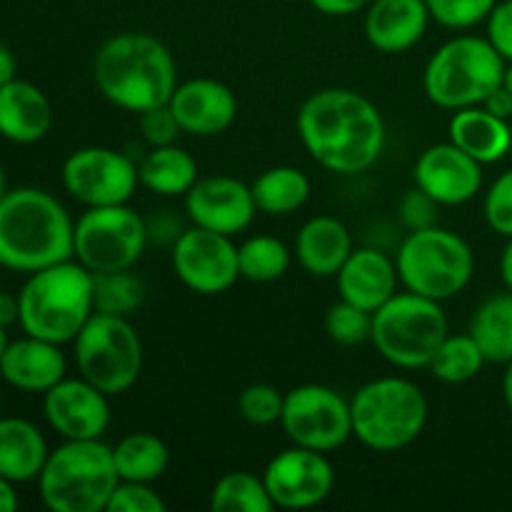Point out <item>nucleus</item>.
Instances as JSON below:
<instances>
[{
	"mask_svg": "<svg viewBox=\"0 0 512 512\" xmlns=\"http://www.w3.org/2000/svg\"><path fill=\"white\" fill-rule=\"evenodd\" d=\"M298 135L320 168L338 175L365 173L385 148V120L378 105L348 88H325L305 98Z\"/></svg>",
	"mask_w": 512,
	"mask_h": 512,
	"instance_id": "obj_1",
	"label": "nucleus"
},
{
	"mask_svg": "<svg viewBox=\"0 0 512 512\" xmlns=\"http://www.w3.org/2000/svg\"><path fill=\"white\" fill-rule=\"evenodd\" d=\"M93 80L108 103L140 115L168 105L178 88V68L168 45L155 35L118 33L95 53Z\"/></svg>",
	"mask_w": 512,
	"mask_h": 512,
	"instance_id": "obj_2",
	"label": "nucleus"
},
{
	"mask_svg": "<svg viewBox=\"0 0 512 512\" xmlns=\"http://www.w3.org/2000/svg\"><path fill=\"white\" fill-rule=\"evenodd\" d=\"M75 223L68 210L38 188H15L0 198V265L35 273L73 258Z\"/></svg>",
	"mask_w": 512,
	"mask_h": 512,
	"instance_id": "obj_3",
	"label": "nucleus"
},
{
	"mask_svg": "<svg viewBox=\"0 0 512 512\" xmlns=\"http://www.w3.org/2000/svg\"><path fill=\"white\" fill-rule=\"evenodd\" d=\"M93 313V273L73 258L30 273L18 293L20 328L50 343H73Z\"/></svg>",
	"mask_w": 512,
	"mask_h": 512,
	"instance_id": "obj_4",
	"label": "nucleus"
},
{
	"mask_svg": "<svg viewBox=\"0 0 512 512\" xmlns=\"http://www.w3.org/2000/svg\"><path fill=\"white\" fill-rule=\"evenodd\" d=\"M113 448L103 440H65L48 453L38 475L43 503L53 512H100L118 488Z\"/></svg>",
	"mask_w": 512,
	"mask_h": 512,
	"instance_id": "obj_5",
	"label": "nucleus"
},
{
	"mask_svg": "<svg viewBox=\"0 0 512 512\" xmlns=\"http://www.w3.org/2000/svg\"><path fill=\"white\" fill-rule=\"evenodd\" d=\"M353 438L375 453H398L420 438L428 398L413 380L388 375L365 383L350 400Z\"/></svg>",
	"mask_w": 512,
	"mask_h": 512,
	"instance_id": "obj_6",
	"label": "nucleus"
},
{
	"mask_svg": "<svg viewBox=\"0 0 512 512\" xmlns=\"http://www.w3.org/2000/svg\"><path fill=\"white\" fill-rule=\"evenodd\" d=\"M505 58L488 38L458 35L430 55L423 73V90L430 103L445 110L483 105L503 85Z\"/></svg>",
	"mask_w": 512,
	"mask_h": 512,
	"instance_id": "obj_7",
	"label": "nucleus"
},
{
	"mask_svg": "<svg viewBox=\"0 0 512 512\" xmlns=\"http://www.w3.org/2000/svg\"><path fill=\"white\" fill-rule=\"evenodd\" d=\"M448 333L443 305L405 290L373 313L370 343L395 368L418 370L428 368Z\"/></svg>",
	"mask_w": 512,
	"mask_h": 512,
	"instance_id": "obj_8",
	"label": "nucleus"
},
{
	"mask_svg": "<svg viewBox=\"0 0 512 512\" xmlns=\"http://www.w3.org/2000/svg\"><path fill=\"white\" fill-rule=\"evenodd\" d=\"M395 265L405 290L443 303L468 288L475 273V255L458 233L435 225L408 233L400 243Z\"/></svg>",
	"mask_w": 512,
	"mask_h": 512,
	"instance_id": "obj_9",
	"label": "nucleus"
},
{
	"mask_svg": "<svg viewBox=\"0 0 512 512\" xmlns=\"http://www.w3.org/2000/svg\"><path fill=\"white\" fill-rule=\"evenodd\" d=\"M80 378L105 395H123L143 373V340L128 318L93 313L73 340Z\"/></svg>",
	"mask_w": 512,
	"mask_h": 512,
	"instance_id": "obj_10",
	"label": "nucleus"
},
{
	"mask_svg": "<svg viewBox=\"0 0 512 512\" xmlns=\"http://www.w3.org/2000/svg\"><path fill=\"white\" fill-rule=\"evenodd\" d=\"M148 223L128 203L88 208L75 223L73 258L90 273L130 270L145 253Z\"/></svg>",
	"mask_w": 512,
	"mask_h": 512,
	"instance_id": "obj_11",
	"label": "nucleus"
},
{
	"mask_svg": "<svg viewBox=\"0 0 512 512\" xmlns=\"http://www.w3.org/2000/svg\"><path fill=\"white\" fill-rule=\"evenodd\" d=\"M280 425L293 445L333 453L353 438L350 400L328 385H298L285 393Z\"/></svg>",
	"mask_w": 512,
	"mask_h": 512,
	"instance_id": "obj_12",
	"label": "nucleus"
},
{
	"mask_svg": "<svg viewBox=\"0 0 512 512\" xmlns=\"http://www.w3.org/2000/svg\"><path fill=\"white\" fill-rule=\"evenodd\" d=\"M138 163L113 148H80L63 163V185L85 208L125 205L138 188Z\"/></svg>",
	"mask_w": 512,
	"mask_h": 512,
	"instance_id": "obj_13",
	"label": "nucleus"
},
{
	"mask_svg": "<svg viewBox=\"0 0 512 512\" xmlns=\"http://www.w3.org/2000/svg\"><path fill=\"white\" fill-rule=\"evenodd\" d=\"M173 270L198 295H220L240 278L238 245L230 235L193 225L173 243Z\"/></svg>",
	"mask_w": 512,
	"mask_h": 512,
	"instance_id": "obj_14",
	"label": "nucleus"
},
{
	"mask_svg": "<svg viewBox=\"0 0 512 512\" xmlns=\"http://www.w3.org/2000/svg\"><path fill=\"white\" fill-rule=\"evenodd\" d=\"M263 483L275 508L308 510L333 493L335 470L325 453L293 445L265 465Z\"/></svg>",
	"mask_w": 512,
	"mask_h": 512,
	"instance_id": "obj_15",
	"label": "nucleus"
},
{
	"mask_svg": "<svg viewBox=\"0 0 512 512\" xmlns=\"http://www.w3.org/2000/svg\"><path fill=\"white\" fill-rule=\"evenodd\" d=\"M43 413L63 440H98L110 425V403L85 378H63L43 393Z\"/></svg>",
	"mask_w": 512,
	"mask_h": 512,
	"instance_id": "obj_16",
	"label": "nucleus"
},
{
	"mask_svg": "<svg viewBox=\"0 0 512 512\" xmlns=\"http://www.w3.org/2000/svg\"><path fill=\"white\" fill-rule=\"evenodd\" d=\"M185 210L198 228L233 238L250 228L258 205H255L253 190L243 180L230 178V175H208V178H198V183L188 190Z\"/></svg>",
	"mask_w": 512,
	"mask_h": 512,
	"instance_id": "obj_17",
	"label": "nucleus"
},
{
	"mask_svg": "<svg viewBox=\"0 0 512 512\" xmlns=\"http://www.w3.org/2000/svg\"><path fill=\"white\" fill-rule=\"evenodd\" d=\"M413 178L440 205H463L483 188V165L448 140L420 153Z\"/></svg>",
	"mask_w": 512,
	"mask_h": 512,
	"instance_id": "obj_18",
	"label": "nucleus"
},
{
	"mask_svg": "<svg viewBox=\"0 0 512 512\" xmlns=\"http://www.w3.org/2000/svg\"><path fill=\"white\" fill-rule=\"evenodd\" d=\"M183 133L210 138L233 125L238 115V98L225 83L215 78H193L178 83L168 100Z\"/></svg>",
	"mask_w": 512,
	"mask_h": 512,
	"instance_id": "obj_19",
	"label": "nucleus"
},
{
	"mask_svg": "<svg viewBox=\"0 0 512 512\" xmlns=\"http://www.w3.org/2000/svg\"><path fill=\"white\" fill-rule=\"evenodd\" d=\"M340 298L375 313L398 293V265L378 248H353L343 268L335 275Z\"/></svg>",
	"mask_w": 512,
	"mask_h": 512,
	"instance_id": "obj_20",
	"label": "nucleus"
},
{
	"mask_svg": "<svg viewBox=\"0 0 512 512\" xmlns=\"http://www.w3.org/2000/svg\"><path fill=\"white\" fill-rule=\"evenodd\" d=\"M428 23L425 0H373L365 13V38L378 53L400 55L423 38Z\"/></svg>",
	"mask_w": 512,
	"mask_h": 512,
	"instance_id": "obj_21",
	"label": "nucleus"
},
{
	"mask_svg": "<svg viewBox=\"0 0 512 512\" xmlns=\"http://www.w3.org/2000/svg\"><path fill=\"white\" fill-rule=\"evenodd\" d=\"M65 370L68 363L60 345L33 335L8 343L0 360V375L25 393H48L65 378Z\"/></svg>",
	"mask_w": 512,
	"mask_h": 512,
	"instance_id": "obj_22",
	"label": "nucleus"
},
{
	"mask_svg": "<svg viewBox=\"0 0 512 512\" xmlns=\"http://www.w3.org/2000/svg\"><path fill=\"white\" fill-rule=\"evenodd\" d=\"M53 125V108L38 85L10 80L0 88V135L18 145L38 143Z\"/></svg>",
	"mask_w": 512,
	"mask_h": 512,
	"instance_id": "obj_23",
	"label": "nucleus"
},
{
	"mask_svg": "<svg viewBox=\"0 0 512 512\" xmlns=\"http://www.w3.org/2000/svg\"><path fill=\"white\" fill-rule=\"evenodd\" d=\"M295 253L305 273L315 278H335L348 255L353 253L348 225L333 215H315L300 228L295 238Z\"/></svg>",
	"mask_w": 512,
	"mask_h": 512,
	"instance_id": "obj_24",
	"label": "nucleus"
},
{
	"mask_svg": "<svg viewBox=\"0 0 512 512\" xmlns=\"http://www.w3.org/2000/svg\"><path fill=\"white\" fill-rule=\"evenodd\" d=\"M448 138L480 165H490L510 153L512 128L508 120L498 118L483 105H473V108L455 110L448 125Z\"/></svg>",
	"mask_w": 512,
	"mask_h": 512,
	"instance_id": "obj_25",
	"label": "nucleus"
},
{
	"mask_svg": "<svg viewBox=\"0 0 512 512\" xmlns=\"http://www.w3.org/2000/svg\"><path fill=\"white\" fill-rule=\"evenodd\" d=\"M48 460L43 433L23 418H0V475L10 483L38 480Z\"/></svg>",
	"mask_w": 512,
	"mask_h": 512,
	"instance_id": "obj_26",
	"label": "nucleus"
},
{
	"mask_svg": "<svg viewBox=\"0 0 512 512\" xmlns=\"http://www.w3.org/2000/svg\"><path fill=\"white\" fill-rule=\"evenodd\" d=\"M138 178L143 188L163 198L188 195V190L198 183V163L188 150L175 145L150 148L138 163Z\"/></svg>",
	"mask_w": 512,
	"mask_h": 512,
	"instance_id": "obj_27",
	"label": "nucleus"
},
{
	"mask_svg": "<svg viewBox=\"0 0 512 512\" xmlns=\"http://www.w3.org/2000/svg\"><path fill=\"white\" fill-rule=\"evenodd\" d=\"M470 335L488 363L505 365L512 360V290L490 295L470 318Z\"/></svg>",
	"mask_w": 512,
	"mask_h": 512,
	"instance_id": "obj_28",
	"label": "nucleus"
},
{
	"mask_svg": "<svg viewBox=\"0 0 512 512\" xmlns=\"http://www.w3.org/2000/svg\"><path fill=\"white\" fill-rule=\"evenodd\" d=\"M255 205L265 215H290L310 198V178L293 165H275L250 185Z\"/></svg>",
	"mask_w": 512,
	"mask_h": 512,
	"instance_id": "obj_29",
	"label": "nucleus"
},
{
	"mask_svg": "<svg viewBox=\"0 0 512 512\" xmlns=\"http://www.w3.org/2000/svg\"><path fill=\"white\" fill-rule=\"evenodd\" d=\"M113 460L120 480L153 485L168 470L170 453L168 445L158 435L130 433L118 440V445L113 448Z\"/></svg>",
	"mask_w": 512,
	"mask_h": 512,
	"instance_id": "obj_30",
	"label": "nucleus"
},
{
	"mask_svg": "<svg viewBox=\"0 0 512 512\" xmlns=\"http://www.w3.org/2000/svg\"><path fill=\"white\" fill-rule=\"evenodd\" d=\"M485 363H488V360H485L483 350L475 343L473 335L448 333V338L443 340V345L438 348L435 358L430 360L428 368L433 370V375L440 383L463 385L470 383L473 378H478Z\"/></svg>",
	"mask_w": 512,
	"mask_h": 512,
	"instance_id": "obj_31",
	"label": "nucleus"
},
{
	"mask_svg": "<svg viewBox=\"0 0 512 512\" xmlns=\"http://www.w3.org/2000/svg\"><path fill=\"white\" fill-rule=\"evenodd\" d=\"M210 510L215 512H270L275 503L270 500L263 478L245 470L225 473L210 493Z\"/></svg>",
	"mask_w": 512,
	"mask_h": 512,
	"instance_id": "obj_32",
	"label": "nucleus"
},
{
	"mask_svg": "<svg viewBox=\"0 0 512 512\" xmlns=\"http://www.w3.org/2000/svg\"><path fill=\"white\" fill-rule=\"evenodd\" d=\"M240 278L250 283H273L290 268V250L273 235H253L238 245Z\"/></svg>",
	"mask_w": 512,
	"mask_h": 512,
	"instance_id": "obj_33",
	"label": "nucleus"
},
{
	"mask_svg": "<svg viewBox=\"0 0 512 512\" xmlns=\"http://www.w3.org/2000/svg\"><path fill=\"white\" fill-rule=\"evenodd\" d=\"M145 298V283L130 270L115 273H93V305L95 313L128 318L140 308Z\"/></svg>",
	"mask_w": 512,
	"mask_h": 512,
	"instance_id": "obj_34",
	"label": "nucleus"
},
{
	"mask_svg": "<svg viewBox=\"0 0 512 512\" xmlns=\"http://www.w3.org/2000/svg\"><path fill=\"white\" fill-rule=\"evenodd\" d=\"M325 333L338 345H360L373 333V313L340 298L325 315Z\"/></svg>",
	"mask_w": 512,
	"mask_h": 512,
	"instance_id": "obj_35",
	"label": "nucleus"
},
{
	"mask_svg": "<svg viewBox=\"0 0 512 512\" xmlns=\"http://www.w3.org/2000/svg\"><path fill=\"white\" fill-rule=\"evenodd\" d=\"M283 405L285 395L275 385L253 383L240 393L238 413L245 423L265 428V425L280 423V418H283Z\"/></svg>",
	"mask_w": 512,
	"mask_h": 512,
	"instance_id": "obj_36",
	"label": "nucleus"
},
{
	"mask_svg": "<svg viewBox=\"0 0 512 512\" xmlns=\"http://www.w3.org/2000/svg\"><path fill=\"white\" fill-rule=\"evenodd\" d=\"M430 10V18L440 25L453 30L473 28L485 23L498 0H425Z\"/></svg>",
	"mask_w": 512,
	"mask_h": 512,
	"instance_id": "obj_37",
	"label": "nucleus"
},
{
	"mask_svg": "<svg viewBox=\"0 0 512 512\" xmlns=\"http://www.w3.org/2000/svg\"><path fill=\"white\" fill-rule=\"evenodd\" d=\"M483 213L495 233L503 235V238H512V168L505 170L490 185V190L485 193Z\"/></svg>",
	"mask_w": 512,
	"mask_h": 512,
	"instance_id": "obj_38",
	"label": "nucleus"
},
{
	"mask_svg": "<svg viewBox=\"0 0 512 512\" xmlns=\"http://www.w3.org/2000/svg\"><path fill=\"white\" fill-rule=\"evenodd\" d=\"M108 512H165V500L150 488V483L120 480L108 500Z\"/></svg>",
	"mask_w": 512,
	"mask_h": 512,
	"instance_id": "obj_39",
	"label": "nucleus"
},
{
	"mask_svg": "<svg viewBox=\"0 0 512 512\" xmlns=\"http://www.w3.org/2000/svg\"><path fill=\"white\" fill-rule=\"evenodd\" d=\"M440 208H443V205H440L438 200H433L425 190H420L418 185H415L413 190H405V195L400 198L398 215L400 220H403L405 228H408V233H413V230L435 228V225H438Z\"/></svg>",
	"mask_w": 512,
	"mask_h": 512,
	"instance_id": "obj_40",
	"label": "nucleus"
},
{
	"mask_svg": "<svg viewBox=\"0 0 512 512\" xmlns=\"http://www.w3.org/2000/svg\"><path fill=\"white\" fill-rule=\"evenodd\" d=\"M140 133L150 148H163V145L178 143L183 128L168 105H158V108L140 113Z\"/></svg>",
	"mask_w": 512,
	"mask_h": 512,
	"instance_id": "obj_41",
	"label": "nucleus"
},
{
	"mask_svg": "<svg viewBox=\"0 0 512 512\" xmlns=\"http://www.w3.org/2000/svg\"><path fill=\"white\" fill-rule=\"evenodd\" d=\"M488 35L495 50L505 58V63L512 60V0H498V5L493 8V13L488 15Z\"/></svg>",
	"mask_w": 512,
	"mask_h": 512,
	"instance_id": "obj_42",
	"label": "nucleus"
},
{
	"mask_svg": "<svg viewBox=\"0 0 512 512\" xmlns=\"http://www.w3.org/2000/svg\"><path fill=\"white\" fill-rule=\"evenodd\" d=\"M373 0H310L318 13L328 15V18H345V15H353L358 10L368 8Z\"/></svg>",
	"mask_w": 512,
	"mask_h": 512,
	"instance_id": "obj_43",
	"label": "nucleus"
},
{
	"mask_svg": "<svg viewBox=\"0 0 512 512\" xmlns=\"http://www.w3.org/2000/svg\"><path fill=\"white\" fill-rule=\"evenodd\" d=\"M483 108L490 110L493 115H498V118L510 120L512 118V93L505 88V85H500V88H495L493 93L485 98Z\"/></svg>",
	"mask_w": 512,
	"mask_h": 512,
	"instance_id": "obj_44",
	"label": "nucleus"
},
{
	"mask_svg": "<svg viewBox=\"0 0 512 512\" xmlns=\"http://www.w3.org/2000/svg\"><path fill=\"white\" fill-rule=\"evenodd\" d=\"M15 70H18V63H15V55L10 53V48H5L0 43V88L10 80H15Z\"/></svg>",
	"mask_w": 512,
	"mask_h": 512,
	"instance_id": "obj_45",
	"label": "nucleus"
},
{
	"mask_svg": "<svg viewBox=\"0 0 512 512\" xmlns=\"http://www.w3.org/2000/svg\"><path fill=\"white\" fill-rule=\"evenodd\" d=\"M18 505L20 500H18V493H15L13 483L0 475V512H15L18 510Z\"/></svg>",
	"mask_w": 512,
	"mask_h": 512,
	"instance_id": "obj_46",
	"label": "nucleus"
},
{
	"mask_svg": "<svg viewBox=\"0 0 512 512\" xmlns=\"http://www.w3.org/2000/svg\"><path fill=\"white\" fill-rule=\"evenodd\" d=\"M18 320V298H10V295L0 293V325L8 328Z\"/></svg>",
	"mask_w": 512,
	"mask_h": 512,
	"instance_id": "obj_47",
	"label": "nucleus"
},
{
	"mask_svg": "<svg viewBox=\"0 0 512 512\" xmlns=\"http://www.w3.org/2000/svg\"><path fill=\"white\" fill-rule=\"evenodd\" d=\"M500 275H503L505 288L512 290V238H508V245L503 250V258H500Z\"/></svg>",
	"mask_w": 512,
	"mask_h": 512,
	"instance_id": "obj_48",
	"label": "nucleus"
},
{
	"mask_svg": "<svg viewBox=\"0 0 512 512\" xmlns=\"http://www.w3.org/2000/svg\"><path fill=\"white\" fill-rule=\"evenodd\" d=\"M503 395H505V403H508V410L512 413V360H510V363H505Z\"/></svg>",
	"mask_w": 512,
	"mask_h": 512,
	"instance_id": "obj_49",
	"label": "nucleus"
},
{
	"mask_svg": "<svg viewBox=\"0 0 512 512\" xmlns=\"http://www.w3.org/2000/svg\"><path fill=\"white\" fill-rule=\"evenodd\" d=\"M503 85H505V88H508L510 93H512V60H510L508 65H505V78H503Z\"/></svg>",
	"mask_w": 512,
	"mask_h": 512,
	"instance_id": "obj_50",
	"label": "nucleus"
},
{
	"mask_svg": "<svg viewBox=\"0 0 512 512\" xmlns=\"http://www.w3.org/2000/svg\"><path fill=\"white\" fill-rule=\"evenodd\" d=\"M5 348H8V335H5V328H3V325H0V360H3Z\"/></svg>",
	"mask_w": 512,
	"mask_h": 512,
	"instance_id": "obj_51",
	"label": "nucleus"
},
{
	"mask_svg": "<svg viewBox=\"0 0 512 512\" xmlns=\"http://www.w3.org/2000/svg\"><path fill=\"white\" fill-rule=\"evenodd\" d=\"M8 193V180H5V170H3V163H0V198Z\"/></svg>",
	"mask_w": 512,
	"mask_h": 512,
	"instance_id": "obj_52",
	"label": "nucleus"
},
{
	"mask_svg": "<svg viewBox=\"0 0 512 512\" xmlns=\"http://www.w3.org/2000/svg\"><path fill=\"white\" fill-rule=\"evenodd\" d=\"M0 413H3V395H0Z\"/></svg>",
	"mask_w": 512,
	"mask_h": 512,
	"instance_id": "obj_53",
	"label": "nucleus"
},
{
	"mask_svg": "<svg viewBox=\"0 0 512 512\" xmlns=\"http://www.w3.org/2000/svg\"><path fill=\"white\" fill-rule=\"evenodd\" d=\"M508 155L512 158V140H510V153H508Z\"/></svg>",
	"mask_w": 512,
	"mask_h": 512,
	"instance_id": "obj_54",
	"label": "nucleus"
}]
</instances>
